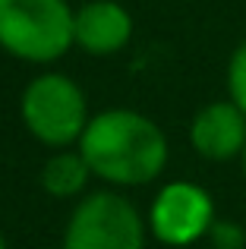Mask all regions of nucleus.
<instances>
[{"label":"nucleus","instance_id":"nucleus-1","mask_svg":"<svg viewBox=\"0 0 246 249\" xmlns=\"http://www.w3.org/2000/svg\"><path fill=\"white\" fill-rule=\"evenodd\" d=\"M79 152L95 177L114 186H145L167 167V136L152 117L129 107L101 110L79 136Z\"/></svg>","mask_w":246,"mask_h":249},{"label":"nucleus","instance_id":"nucleus-2","mask_svg":"<svg viewBox=\"0 0 246 249\" xmlns=\"http://www.w3.org/2000/svg\"><path fill=\"white\" fill-rule=\"evenodd\" d=\"M67 0H0V48L25 63H54L76 44Z\"/></svg>","mask_w":246,"mask_h":249},{"label":"nucleus","instance_id":"nucleus-3","mask_svg":"<svg viewBox=\"0 0 246 249\" xmlns=\"http://www.w3.org/2000/svg\"><path fill=\"white\" fill-rule=\"evenodd\" d=\"M19 114L25 129L51 148H67L79 142L82 129L92 120L82 89L63 73L35 76L22 91Z\"/></svg>","mask_w":246,"mask_h":249},{"label":"nucleus","instance_id":"nucleus-4","mask_svg":"<svg viewBox=\"0 0 246 249\" xmlns=\"http://www.w3.org/2000/svg\"><path fill=\"white\" fill-rule=\"evenodd\" d=\"M63 249H145V224L120 193H92L70 214Z\"/></svg>","mask_w":246,"mask_h":249},{"label":"nucleus","instance_id":"nucleus-5","mask_svg":"<svg viewBox=\"0 0 246 249\" xmlns=\"http://www.w3.org/2000/svg\"><path fill=\"white\" fill-rule=\"evenodd\" d=\"M215 224V202L209 189L190 180H174L161 186L148 208V227L164 246H190L209 237Z\"/></svg>","mask_w":246,"mask_h":249},{"label":"nucleus","instance_id":"nucleus-6","mask_svg":"<svg viewBox=\"0 0 246 249\" xmlns=\"http://www.w3.org/2000/svg\"><path fill=\"white\" fill-rule=\"evenodd\" d=\"M190 145L209 161L240 158L246 148V114L234 101H211L193 117Z\"/></svg>","mask_w":246,"mask_h":249},{"label":"nucleus","instance_id":"nucleus-7","mask_svg":"<svg viewBox=\"0 0 246 249\" xmlns=\"http://www.w3.org/2000/svg\"><path fill=\"white\" fill-rule=\"evenodd\" d=\"M73 35L76 44L92 57L117 54L133 38V16L117 0H88L76 10Z\"/></svg>","mask_w":246,"mask_h":249},{"label":"nucleus","instance_id":"nucleus-8","mask_svg":"<svg viewBox=\"0 0 246 249\" xmlns=\"http://www.w3.org/2000/svg\"><path fill=\"white\" fill-rule=\"evenodd\" d=\"M88 177H92V167L86 164L82 152H57L41 170V186L54 199H73L86 189Z\"/></svg>","mask_w":246,"mask_h":249},{"label":"nucleus","instance_id":"nucleus-9","mask_svg":"<svg viewBox=\"0 0 246 249\" xmlns=\"http://www.w3.org/2000/svg\"><path fill=\"white\" fill-rule=\"evenodd\" d=\"M228 98L246 114V38L228 60Z\"/></svg>","mask_w":246,"mask_h":249},{"label":"nucleus","instance_id":"nucleus-10","mask_svg":"<svg viewBox=\"0 0 246 249\" xmlns=\"http://www.w3.org/2000/svg\"><path fill=\"white\" fill-rule=\"evenodd\" d=\"M209 237H211V243H215V249H243L246 246L243 227L234 224V221H215Z\"/></svg>","mask_w":246,"mask_h":249},{"label":"nucleus","instance_id":"nucleus-11","mask_svg":"<svg viewBox=\"0 0 246 249\" xmlns=\"http://www.w3.org/2000/svg\"><path fill=\"white\" fill-rule=\"evenodd\" d=\"M240 164H243V177H246V148H243V155H240Z\"/></svg>","mask_w":246,"mask_h":249},{"label":"nucleus","instance_id":"nucleus-12","mask_svg":"<svg viewBox=\"0 0 246 249\" xmlns=\"http://www.w3.org/2000/svg\"><path fill=\"white\" fill-rule=\"evenodd\" d=\"M0 249H6V240H3V233H0Z\"/></svg>","mask_w":246,"mask_h":249}]
</instances>
